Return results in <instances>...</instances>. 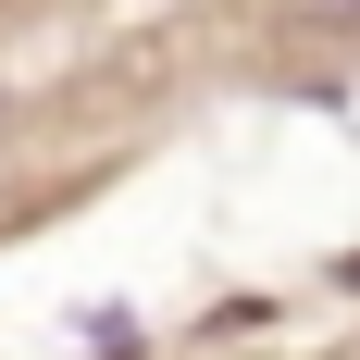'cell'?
Returning <instances> with one entry per match:
<instances>
[{"mask_svg": "<svg viewBox=\"0 0 360 360\" xmlns=\"http://www.w3.org/2000/svg\"><path fill=\"white\" fill-rule=\"evenodd\" d=\"M348 13H360V0H348Z\"/></svg>", "mask_w": 360, "mask_h": 360, "instance_id": "cell-1", "label": "cell"}]
</instances>
